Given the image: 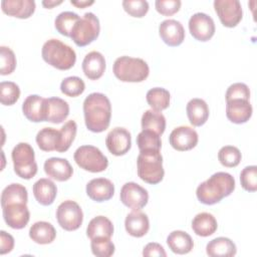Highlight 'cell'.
Returning <instances> with one entry per match:
<instances>
[{
    "label": "cell",
    "mask_w": 257,
    "mask_h": 257,
    "mask_svg": "<svg viewBox=\"0 0 257 257\" xmlns=\"http://www.w3.org/2000/svg\"><path fill=\"white\" fill-rule=\"evenodd\" d=\"M83 114L85 125L90 132L105 131L111 117V104L108 97L100 92L88 94L83 101Z\"/></svg>",
    "instance_id": "6da1fadb"
},
{
    "label": "cell",
    "mask_w": 257,
    "mask_h": 257,
    "mask_svg": "<svg viewBox=\"0 0 257 257\" xmlns=\"http://www.w3.org/2000/svg\"><path fill=\"white\" fill-rule=\"evenodd\" d=\"M234 189V177L226 172H217L198 186L196 195L202 204L214 205L230 196Z\"/></svg>",
    "instance_id": "7a4b0ae2"
},
{
    "label": "cell",
    "mask_w": 257,
    "mask_h": 257,
    "mask_svg": "<svg viewBox=\"0 0 257 257\" xmlns=\"http://www.w3.org/2000/svg\"><path fill=\"white\" fill-rule=\"evenodd\" d=\"M43 60L49 65L59 69H70L76 61L75 51L62 41L52 38L47 40L41 49Z\"/></svg>",
    "instance_id": "3957f363"
},
{
    "label": "cell",
    "mask_w": 257,
    "mask_h": 257,
    "mask_svg": "<svg viewBox=\"0 0 257 257\" xmlns=\"http://www.w3.org/2000/svg\"><path fill=\"white\" fill-rule=\"evenodd\" d=\"M138 176L144 182L156 185L159 184L165 175L163 168V157L160 151H141L137 160Z\"/></svg>",
    "instance_id": "277c9868"
},
{
    "label": "cell",
    "mask_w": 257,
    "mask_h": 257,
    "mask_svg": "<svg viewBox=\"0 0 257 257\" xmlns=\"http://www.w3.org/2000/svg\"><path fill=\"white\" fill-rule=\"evenodd\" d=\"M113 74L122 82H142L148 78L150 68L142 58L120 56L113 63Z\"/></svg>",
    "instance_id": "5b68a950"
},
{
    "label": "cell",
    "mask_w": 257,
    "mask_h": 257,
    "mask_svg": "<svg viewBox=\"0 0 257 257\" xmlns=\"http://www.w3.org/2000/svg\"><path fill=\"white\" fill-rule=\"evenodd\" d=\"M15 174L25 180L33 178L37 173V164L33 148L28 143L17 144L11 153Z\"/></svg>",
    "instance_id": "8992f818"
},
{
    "label": "cell",
    "mask_w": 257,
    "mask_h": 257,
    "mask_svg": "<svg viewBox=\"0 0 257 257\" xmlns=\"http://www.w3.org/2000/svg\"><path fill=\"white\" fill-rule=\"evenodd\" d=\"M100 31V25L98 18L92 12H86L73 26L70 38L73 42L83 47L94 41Z\"/></svg>",
    "instance_id": "52a82bcc"
},
{
    "label": "cell",
    "mask_w": 257,
    "mask_h": 257,
    "mask_svg": "<svg viewBox=\"0 0 257 257\" xmlns=\"http://www.w3.org/2000/svg\"><path fill=\"white\" fill-rule=\"evenodd\" d=\"M73 158L78 167L91 173L103 172L108 166V160L101 151L89 145L79 147L74 152Z\"/></svg>",
    "instance_id": "ba28073f"
},
{
    "label": "cell",
    "mask_w": 257,
    "mask_h": 257,
    "mask_svg": "<svg viewBox=\"0 0 257 257\" xmlns=\"http://www.w3.org/2000/svg\"><path fill=\"white\" fill-rule=\"evenodd\" d=\"M56 219L62 229L66 231H75L82 224L83 213L76 202L66 200L57 207Z\"/></svg>",
    "instance_id": "9c48e42d"
},
{
    "label": "cell",
    "mask_w": 257,
    "mask_h": 257,
    "mask_svg": "<svg viewBox=\"0 0 257 257\" xmlns=\"http://www.w3.org/2000/svg\"><path fill=\"white\" fill-rule=\"evenodd\" d=\"M214 8L225 27L233 28L242 19V6L238 0H215Z\"/></svg>",
    "instance_id": "30bf717a"
},
{
    "label": "cell",
    "mask_w": 257,
    "mask_h": 257,
    "mask_svg": "<svg viewBox=\"0 0 257 257\" xmlns=\"http://www.w3.org/2000/svg\"><path fill=\"white\" fill-rule=\"evenodd\" d=\"M189 30L191 35L199 41H208L215 34V23L211 16L198 12L191 16L189 20Z\"/></svg>",
    "instance_id": "8fae6325"
},
{
    "label": "cell",
    "mask_w": 257,
    "mask_h": 257,
    "mask_svg": "<svg viewBox=\"0 0 257 257\" xmlns=\"http://www.w3.org/2000/svg\"><path fill=\"white\" fill-rule=\"evenodd\" d=\"M119 198L121 203L133 210L144 208L149 201L148 191L135 182L125 183L120 190Z\"/></svg>",
    "instance_id": "7c38bea8"
},
{
    "label": "cell",
    "mask_w": 257,
    "mask_h": 257,
    "mask_svg": "<svg viewBox=\"0 0 257 257\" xmlns=\"http://www.w3.org/2000/svg\"><path fill=\"white\" fill-rule=\"evenodd\" d=\"M199 137L197 132L187 125H181L172 131L169 137L170 145L177 151L185 152L195 148L198 144Z\"/></svg>",
    "instance_id": "4fadbf2b"
},
{
    "label": "cell",
    "mask_w": 257,
    "mask_h": 257,
    "mask_svg": "<svg viewBox=\"0 0 257 257\" xmlns=\"http://www.w3.org/2000/svg\"><path fill=\"white\" fill-rule=\"evenodd\" d=\"M5 223L12 229H23L29 222L30 212L26 204L12 203L2 207Z\"/></svg>",
    "instance_id": "5bb4252c"
},
{
    "label": "cell",
    "mask_w": 257,
    "mask_h": 257,
    "mask_svg": "<svg viewBox=\"0 0 257 257\" xmlns=\"http://www.w3.org/2000/svg\"><path fill=\"white\" fill-rule=\"evenodd\" d=\"M105 145L110 154L123 156L132 147L131 133L124 127H114L107 134Z\"/></svg>",
    "instance_id": "9a60e30c"
},
{
    "label": "cell",
    "mask_w": 257,
    "mask_h": 257,
    "mask_svg": "<svg viewBox=\"0 0 257 257\" xmlns=\"http://www.w3.org/2000/svg\"><path fill=\"white\" fill-rule=\"evenodd\" d=\"M162 40L169 46H179L185 39V29L182 23L175 19H166L159 26Z\"/></svg>",
    "instance_id": "2e32d148"
},
{
    "label": "cell",
    "mask_w": 257,
    "mask_h": 257,
    "mask_svg": "<svg viewBox=\"0 0 257 257\" xmlns=\"http://www.w3.org/2000/svg\"><path fill=\"white\" fill-rule=\"evenodd\" d=\"M253 108L249 100L236 98L226 101L227 118L237 124L247 122L252 116Z\"/></svg>",
    "instance_id": "e0dca14e"
},
{
    "label": "cell",
    "mask_w": 257,
    "mask_h": 257,
    "mask_svg": "<svg viewBox=\"0 0 257 257\" xmlns=\"http://www.w3.org/2000/svg\"><path fill=\"white\" fill-rule=\"evenodd\" d=\"M44 172L48 178L58 182H64L72 177L73 169L66 159L49 158L44 163Z\"/></svg>",
    "instance_id": "ac0fdd59"
},
{
    "label": "cell",
    "mask_w": 257,
    "mask_h": 257,
    "mask_svg": "<svg viewBox=\"0 0 257 257\" xmlns=\"http://www.w3.org/2000/svg\"><path fill=\"white\" fill-rule=\"evenodd\" d=\"M86 194L95 202H104L112 198L114 185L110 180L105 178L92 179L86 185Z\"/></svg>",
    "instance_id": "d6986e66"
},
{
    "label": "cell",
    "mask_w": 257,
    "mask_h": 257,
    "mask_svg": "<svg viewBox=\"0 0 257 257\" xmlns=\"http://www.w3.org/2000/svg\"><path fill=\"white\" fill-rule=\"evenodd\" d=\"M45 104L46 98L37 94H31L23 101L22 111L30 121H45Z\"/></svg>",
    "instance_id": "ffe728a7"
},
{
    "label": "cell",
    "mask_w": 257,
    "mask_h": 257,
    "mask_svg": "<svg viewBox=\"0 0 257 257\" xmlns=\"http://www.w3.org/2000/svg\"><path fill=\"white\" fill-rule=\"evenodd\" d=\"M124 227L128 235L141 238L149 232L150 221L147 214L140 210H133L125 217Z\"/></svg>",
    "instance_id": "44dd1931"
},
{
    "label": "cell",
    "mask_w": 257,
    "mask_h": 257,
    "mask_svg": "<svg viewBox=\"0 0 257 257\" xmlns=\"http://www.w3.org/2000/svg\"><path fill=\"white\" fill-rule=\"evenodd\" d=\"M1 8L9 16L26 19L34 13L35 2L33 0H2Z\"/></svg>",
    "instance_id": "7402d4cb"
},
{
    "label": "cell",
    "mask_w": 257,
    "mask_h": 257,
    "mask_svg": "<svg viewBox=\"0 0 257 257\" xmlns=\"http://www.w3.org/2000/svg\"><path fill=\"white\" fill-rule=\"evenodd\" d=\"M69 114V105L67 101L60 97L46 98L45 121L52 123H61Z\"/></svg>",
    "instance_id": "603a6c76"
},
{
    "label": "cell",
    "mask_w": 257,
    "mask_h": 257,
    "mask_svg": "<svg viewBox=\"0 0 257 257\" xmlns=\"http://www.w3.org/2000/svg\"><path fill=\"white\" fill-rule=\"evenodd\" d=\"M82 70L85 76L91 80L100 78L105 70L104 56L98 51H90L83 58Z\"/></svg>",
    "instance_id": "cb8c5ba5"
},
{
    "label": "cell",
    "mask_w": 257,
    "mask_h": 257,
    "mask_svg": "<svg viewBox=\"0 0 257 257\" xmlns=\"http://www.w3.org/2000/svg\"><path fill=\"white\" fill-rule=\"evenodd\" d=\"M33 195L35 200L42 206L51 205L57 195L56 185L49 179H39L33 185Z\"/></svg>",
    "instance_id": "d4e9b609"
},
{
    "label": "cell",
    "mask_w": 257,
    "mask_h": 257,
    "mask_svg": "<svg viewBox=\"0 0 257 257\" xmlns=\"http://www.w3.org/2000/svg\"><path fill=\"white\" fill-rule=\"evenodd\" d=\"M206 253L211 257H233L237 253V247L231 239L217 237L207 244Z\"/></svg>",
    "instance_id": "484cf974"
},
{
    "label": "cell",
    "mask_w": 257,
    "mask_h": 257,
    "mask_svg": "<svg viewBox=\"0 0 257 257\" xmlns=\"http://www.w3.org/2000/svg\"><path fill=\"white\" fill-rule=\"evenodd\" d=\"M188 118L192 125L201 126L209 117V107L202 98H193L187 103L186 107Z\"/></svg>",
    "instance_id": "4316f807"
},
{
    "label": "cell",
    "mask_w": 257,
    "mask_h": 257,
    "mask_svg": "<svg viewBox=\"0 0 257 257\" xmlns=\"http://www.w3.org/2000/svg\"><path fill=\"white\" fill-rule=\"evenodd\" d=\"M167 244L172 252L176 254H188L194 247L192 237L185 231L175 230L167 237Z\"/></svg>",
    "instance_id": "83f0119b"
},
{
    "label": "cell",
    "mask_w": 257,
    "mask_h": 257,
    "mask_svg": "<svg viewBox=\"0 0 257 257\" xmlns=\"http://www.w3.org/2000/svg\"><path fill=\"white\" fill-rule=\"evenodd\" d=\"M113 234V225L111 221L104 216H96L90 220L86 228L87 237L92 240L95 238H111Z\"/></svg>",
    "instance_id": "f1b7e54d"
},
{
    "label": "cell",
    "mask_w": 257,
    "mask_h": 257,
    "mask_svg": "<svg viewBox=\"0 0 257 257\" xmlns=\"http://www.w3.org/2000/svg\"><path fill=\"white\" fill-rule=\"evenodd\" d=\"M218 228L216 218L207 212L197 214L192 221V229L194 233L201 237L211 236Z\"/></svg>",
    "instance_id": "f546056e"
},
{
    "label": "cell",
    "mask_w": 257,
    "mask_h": 257,
    "mask_svg": "<svg viewBox=\"0 0 257 257\" xmlns=\"http://www.w3.org/2000/svg\"><path fill=\"white\" fill-rule=\"evenodd\" d=\"M29 237L37 244H50L56 237V231L52 224L45 221H38L30 227Z\"/></svg>",
    "instance_id": "4dcf8cb0"
},
{
    "label": "cell",
    "mask_w": 257,
    "mask_h": 257,
    "mask_svg": "<svg viewBox=\"0 0 257 257\" xmlns=\"http://www.w3.org/2000/svg\"><path fill=\"white\" fill-rule=\"evenodd\" d=\"M35 140L40 150L44 152H57L61 142L60 131L53 127H43L37 133Z\"/></svg>",
    "instance_id": "1f68e13d"
},
{
    "label": "cell",
    "mask_w": 257,
    "mask_h": 257,
    "mask_svg": "<svg viewBox=\"0 0 257 257\" xmlns=\"http://www.w3.org/2000/svg\"><path fill=\"white\" fill-rule=\"evenodd\" d=\"M28 194L26 188L18 183L8 185L1 194V207L12 203L27 204Z\"/></svg>",
    "instance_id": "d6a6232c"
},
{
    "label": "cell",
    "mask_w": 257,
    "mask_h": 257,
    "mask_svg": "<svg viewBox=\"0 0 257 257\" xmlns=\"http://www.w3.org/2000/svg\"><path fill=\"white\" fill-rule=\"evenodd\" d=\"M142 128L152 131L159 136L163 135L166 130V117L160 111L149 109L142 116Z\"/></svg>",
    "instance_id": "836d02e7"
},
{
    "label": "cell",
    "mask_w": 257,
    "mask_h": 257,
    "mask_svg": "<svg viewBox=\"0 0 257 257\" xmlns=\"http://www.w3.org/2000/svg\"><path fill=\"white\" fill-rule=\"evenodd\" d=\"M146 98L152 109L162 111L169 107L171 95L169 90H167L166 88L154 87L147 92Z\"/></svg>",
    "instance_id": "e575fe53"
},
{
    "label": "cell",
    "mask_w": 257,
    "mask_h": 257,
    "mask_svg": "<svg viewBox=\"0 0 257 257\" xmlns=\"http://www.w3.org/2000/svg\"><path fill=\"white\" fill-rule=\"evenodd\" d=\"M80 19L78 14L71 12V11H64L59 13L55 20H54V26L56 30L64 36L70 37L71 30L74 26V24Z\"/></svg>",
    "instance_id": "d590c367"
},
{
    "label": "cell",
    "mask_w": 257,
    "mask_h": 257,
    "mask_svg": "<svg viewBox=\"0 0 257 257\" xmlns=\"http://www.w3.org/2000/svg\"><path fill=\"white\" fill-rule=\"evenodd\" d=\"M137 145L140 149V152L146 150L160 151L162 147V141L158 134L149 130H143L137 137Z\"/></svg>",
    "instance_id": "8d00e7d4"
},
{
    "label": "cell",
    "mask_w": 257,
    "mask_h": 257,
    "mask_svg": "<svg viewBox=\"0 0 257 257\" xmlns=\"http://www.w3.org/2000/svg\"><path fill=\"white\" fill-rule=\"evenodd\" d=\"M242 159L241 152L234 146L222 147L218 153V160L224 167L234 168L237 167Z\"/></svg>",
    "instance_id": "74e56055"
},
{
    "label": "cell",
    "mask_w": 257,
    "mask_h": 257,
    "mask_svg": "<svg viewBox=\"0 0 257 257\" xmlns=\"http://www.w3.org/2000/svg\"><path fill=\"white\" fill-rule=\"evenodd\" d=\"M85 89L84 81L78 76H68L60 83V90L63 94L75 97L80 95Z\"/></svg>",
    "instance_id": "f35d334b"
},
{
    "label": "cell",
    "mask_w": 257,
    "mask_h": 257,
    "mask_svg": "<svg viewBox=\"0 0 257 257\" xmlns=\"http://www.w3.org/2000/svg\"><path fill=\"white\" fill-rule=\"evenodd\" d=\"M20 96V88L13 81H2L0 83V101L4 105L14 104Z\"/></svg>",
    "instance_id": "ab89813d"
},
{
    "label": "cell",
    "mask_w": 257,
    "mask_h": 257,
    "mask_svg": "<svg viewBox=\"0 0 257 257\" xmlns=\"http://www.w3.org/2000/svg\"><path fill=\"white\" fill-rule=\"evenodd\" d=\"M76 131H77V124L74 120L71 119L64 123V125L60 128L61 142H60L59 149L57 151L58 153H64L70 148L72 142L75 139Z\"/></svg>",
    "instance_id": "60d3db41"
},
{
    "label": "cell",
    "mask_w": 257,
    "mask_h": 257,
    "mask_svg": "<svg viewBox=\"0 0 257 257\" xmlns=\"http://www.w3.org/2000/svg\"><path fill=\"white\" fill-rule=\"evenodd\" d=\"M90 248L93 255L98 257H109L114 253V244L109 238H95L90 242Z\"/></svg>",
    "instance_id": "b9f144b4"
},
{
    "label": "cell",
    "mask_w": 257,
    "mask_h": 257,
    "mask_svg": "<svg viewBox=\"0 0 257 257\" xmlns=\"http://www.w3.org/2000/svg\"><path fill=\"white\" fill-rule=\"evenodd\" d=\"M0 64L1 75H7L12 73L16 67L15 54L7 46L0 47Z\"/></svg>",
    "instance_id": "7bdbcfd3"
},
{
    "label": "cell",
    "mask_w": 257,
    "mask_h": 257,
    "mask_svg": "<svg viewBox=\"0 0 257 257\" xmlns=\"http://www.w3.org/2000/svg\"><path fill=\"white\" fill-rule=\"evenodd\" d=\"M240 182L245 191L255 192L257 190V167H245L240 173Z\"/></svg>",
    "instance_id": "ee69618b"
},
{
    "label": "cell",
    "mask_w": 257,
    "mask_h": 257,
    "mask_svg": "<svg viewBox=\"0 0 257 257\" xmlns=\"http://www.w3.org/2000/svg\"><path fill=\"white\" fill-rule=\"evenodd\" d=\"M122 7L131 16L138 18L144 17L149 11V3L145 0H124Z\"/></svg>",
    "instance_id": "f6af8a7d"
},
{
    "label": "cell",
    "mask_w": 257,
    "mask_h": 257,
    "mask_svg": "<svg viewBox=\"0 0 257 257\" xmlns=\"http://www.w3.org/2000/svg\"><path fill=\"white\" fill-rule=\"evenodd\" d=\"M226 101L230 99L242 98L249 100L250 98V89L249 87L243 82H236L231 84L226 91Z\"/></svg>",
    "instance_id": "bcb514c9"
},
{
    "label": "cell",
    "mask_w": 257,
    "mask_h": 257,
    "mask_svg": "<svg viewBox=\"0 0 257 257\" xmlns=\"http://www.w3.org/2000/svg\"><path fill=\"white\" fill-rule=\"evenodd\" d=\"M181 4L180 0H157L155 2L156 10L164 16H171L177 13L181 8Z\"/></svg>",
    "instance_id": "7dc6e473"
},
{
    "label": "cell",
    "mask_w": 257,
    "mask_h": 257,
    "mask_svg": "<svg viewBox=\"0 0 257 257\" xmlns=\"http://www.w3.org/2000/svg\"><path fill=\"white\" fill-rule=\"evenodd\" d=\"M14 247V238L5 231L0 232V254L4 255L12 251Z\"/></svg>",
    "instance_id": "c3c4849f"
},
{
    "label": "cell",
    "mask_w": 257,
    "mask_h": 257,
    "mask_svg": "<svg viewBox=\"0 0 257 257\" xmlns=\"http://www.w3.org/2000/svg\"><path fill=\"white\" fill-rule=\"evenodd\" d=\"M143 255L144 256H159V257H166L167 253L164 249V247L156 242H151L148 243L143 250Z\"/></svg>",
    "instance_id": "681fc988"
},
{
    "label": "cell",
    "mask_w": 257,
    "mask_h": 257,
    "mask_svg": "<svg viewBox=\"0 0 257 257\" xmlns=\"http://www.w3.org/2000/svg\"><path fill=\"white\" fill-rule=\"evenodd\" d=\"M70 3L74 6H76L77 8H84L86 6H89V5H92L94 3V1H86V0H77V1H74V0H71Z\"/></svg>",
    "instance_id": "f907efd6"
},
{
    "label": "cell",
    "mask_w": 257,
    "mask_h": 257,
    "mask_svg": "<svg viewBox=\"0 0 257 257\" xmlns=\"http://www.w3.org/2000/svg\"><path fill=\"white\" fill-rule=\"evenodd\" d=\"M62 3V0H58V1H53V0H45V1H42V5L45 7V8H52L54 6H57L59 4Z\"/></svg>",
    "instance_id": "816d5d0a"
}]
</instances>
